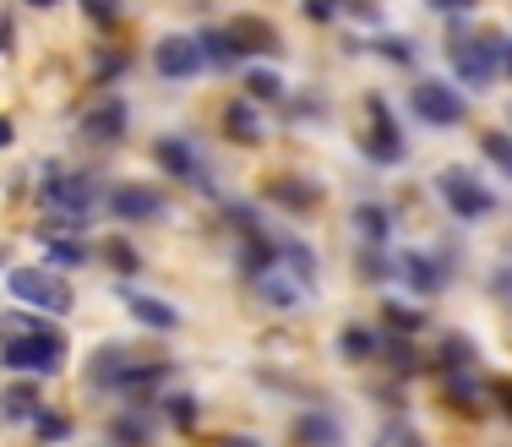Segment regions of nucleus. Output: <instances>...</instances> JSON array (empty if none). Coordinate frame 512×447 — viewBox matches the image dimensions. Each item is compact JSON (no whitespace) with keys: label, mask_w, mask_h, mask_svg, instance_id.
Wrapping results in <instances>:
<instances>
[{"label":"nucleus","mask_w":512,"mask_h":447,"mask_svg":"<svg viewBox=\"0 0 512 447\" xmlns=\"http://www.w3.org/2000/svg\"><path fill=\"white\" fill-rule=\"evenodd\" d=\"M480 153L496 164V175L512 180V137H507V131H485V137H480Z\"/></svg>","instance_id":"27"},{"label":"nucleus","mask_w":512,"mask_h":447,"mask_svg":"<svg viewBox=\"0 0 512 447\" xmlns=\"http://www.w3.org/2000/svg\"><path fill=\"white\" fill-rule=\"evenodd\" d=\"M436 197L453 208V219L463 224H474V219H485V213L496 208V191L485 186V180H474L463 164H447L442 175H436Z\"/></svg>","instance_id":"5"},{"label":"nucleus","mask_w":512,"mask_h":447,"mask_svg":"<svg viewBox=\"0 0 512 447\" xmlns=\"http://www.w3.org/2000/svg\"><path fill=\"white\" fill-rule=\"evenodd\" d=\"M284 77H278V71L273 66H251V77H246V99L251 104H278V99H284Z\"/></svg>","instance_id":"26"},{"label":"nucleus","mask_w":512,"mask_h":447,"mask_svg":"<svg viewBox=\"0 0 512 447\" xmlns=\"http://www.w3.org/2000/svg\"><path fill=\"white\" fill-rule=\"evenodd\" d=\"M153 159H158V169H164L169 180H186V186H197V191H213L207 164H202V153L191 148V137H158L153 142Z\"/></svg>","instance_id":"9"},{"label":"nucleus","mask_w":512,"mask_h":447,"mask_svg":"<svg viewBox=\"0 0 512 447\" xmlns=\"http://www.w3.org/2000/svg\"><path fill=\"white\" fill-rule=\"evenodd\" d=\"M431 11H442V17H463V11H474L480 0H425Z\"/></svg>","instance_id":"37"},{"label":"nucleus","mask_w":512,"mask_h":447,"mask_svg":"<svg viewBox=\"0 0 512 447\" xmlns=\"http://www.w3.org/2000/svg\"><path fill=\"white\" fill-rule=\"evenodd\" d=\"M447 398H453L458 409H480V398H485V388L469 377V371H447Z\"/></svg>","instance_id":"28"},{"label":"nucleus","mask_w":512,"mask_h":447,"mask_svg":"<svg viewBox=\"0 0 512 447\" xmlns=\"http://www.w3.org/2000/svg\"><path fill=\"white\" fill-rule=\"evenodd\" d=\"M153 71H158V77H169V82L197 77V71H202V44H197V39H186V33H169V39H158Z\"/></svg>","instance_id":"12"},{"label":"nucleus","mask_w":512,"mask_h":447,"mask_svg":"<svg viewBox=\"0 0 512 447\" xmlns=\"http://www.w3.org/2000/svg\"><path fill=\"white\" fill-rule=\"evenodd\" d=\"M229 33H235L240 55H284V39H278V28L267 17H240L229 22Z\"/></svg>","instance_id":"16"},{"label":"nucleus","mask_w":512,"mask_h":447,"mask_svg":"<svg viewBox=\"0 0 512 447\" xmlns=\"http://www.w3.org/2000/svg\"><path fill=\"white\" fill-rule=\"evenodd\" d=\"M365 115H371V131H365V153H371L376 164H404L409 159V142H404V131H398V120L393 110H387V99H365Z\"/></svg>","instance_id":"8"},{"label":"nucleus","mask_w":512,"mask_h":447,"mask_svg":"<svg viewBox=\"0 0 512 447\" xmlns=\"http://www.w3.org/2000/svg\"><path fill=\"white\" fill-rule=\"evenodd\" d=\"M39 197H44V208H50V219H71V224L88 229L93 208H99V180L50 164V169H44V180H39Z\"/></svg>","instance_id":"3"},{"label":"nucleus","mask_w":512,"mask_h":447,"mask_svg":"<svg viewBox=\"0 0 512 447\" xmlns=\"http://www.w3.org/2000/svg\"><path fill=\"white\" fill-rule=\"evenodd\" d=\"M278 268H289L300 284H316V257H311V246H300V240H289V235H278Z\"/></svg>","instance_id":"23"},{"label":"nucleus","mask_w":512,"mask_h":447,"mask_svg":"<svg viewBox=\"0 0 512 447\" xmlns=\"http://www.w3.org/2000/svg\"><path fill=\"white\" fill-rule=\"evenodd\" d=\"M126 126H131L126 99H99L93 110H82V120H77V137H82V142H99V148H109V142H120V137H126Z\"/></svg>","instance_id":"11"},{"label":"nucleus","mask_w":512,"mask_h":447,"mask_svg":"<svg viewBox=\"0 0 512 447\" xmlns=\"http://www.w3.org/2000/svg\"><path fill=\"white\" fill-rule=\"evenodd\" d=\"M409 104H414V115L425 120V126H463V115H469V99L453 88V82H420V88L409 93Z\"/></svg>","instance_id":"7"},{"label":"nucleus","mask_w":512,"mask_h":447,"mask_svg":"<svg viewBox=\"0 0 512 447\" xmlns=\"http://www.w3.org/2000/svg\"><path fill=\"white\" fill-rule=\"evenodd\" d=\"M33 431H39V442H66L71 437V420L55 415V409H39V415H33Z\"/></svg>","instance_id":"32"},{"label":"nucleus","mask_w":512,"mask_h":447,"mask_svg":"<svg viewBox=\"0 0 512 447\" xmlns=\"http://www.w3.org/2000/svg\"><path fill=\"white\" fill-rule=\"evenodd\" d=\"M120 300H126V311L142 322V328H153V333H169V328H180V311L169 306V300H158V295H142V289H126V284H120Z\"/></svg>","instance_id":"13"},{"label":"nucleus","mask_w":512,"mask_h":447,"mask_svg":"<svg viewBox=\"0 0 512 447\" xmlns=\"http://www.w3.org/2000/svg\"><path fill=\"white\" fill-rule=\"evenodd\" d=\"M382 317H387V328H393V333H404V338L425 328V317H420L414 306H404V300H387V306H382Z\"/></svg>","instance_id":"30"},{"label":"nucleus","mask_w":512,"mask_h":447,"mask_svg":"<svg viewBox=\"0 0 512 447\" xmlns=\"http://www.w3.org/2000/svg\"><path fill=\"white\" fill-rule=\"evenodd\" d=\"M256 295L267 300L273 311H300V279L289 268H267V273H256Z\"/></svg>","instance_id":"17"},{"label":"nucleus","mask_w":512,"mask_h":447,"mask_svg":"<svg viewBox=\"0 0 512 447\" xmlns=\"http://www.w3.org/2000/svg\"><path fill=\"white\" fill-rule=\"evenodd\" d=\"M44 409V398H39V377H17L6 393H0V415L6 420H33Z\"/></svg>","instance_id":"20"},{"label":"nucleus","mask_w":512,"mask_h":447,"mask_svg":"<svg viewBox=\"0 0 512 447\" xmlns=\"http://www.w3.org/2000/svg\"><path fill=\"white\" fill-rule=\"evenodd\" d=\"M104 202H109V213H115L120 224H153V219L169 213L164 191H153V186H115Z\"/></svg>","instance_id":"10"},{"label":"nucleus","mask_w":512,"mask_h":447,"mask_svg":"<svg viewBox=\"0 0 512 447\" xmlns=\"http://www.w3.org/2000/svg\"><path fill=\"white\" fill-rule=\"evenodd\" d=\"M224 447H262V442H256V437H229Z\"/></svg>","instance_id":"42"},{"label":"nucleus","mask_w":512,"mask_h":447,"mask_svg":"<svg viewBox=\"0 0 512 447\" xmlns=\"http://www.w3.org/2000/svg\"><path fill=\"white\" fill-rule=\"evenodd\" d=\"M104 262L115 273H137V251H131L126 240H104Z\"/></svg>","instance_id":"33"},{"label":"nucleus","mask_w":512,"mask_h":447,"mask_svg":"<svg viewBox=\"0 0 512 447\" xmlns=\"http://www.w3.org/2000/svg\"><path fill=\"white\" fill-rule=\"evenodd\" d=\"M82 6H88V17L99 22V28H115L120 22V0H82Z\"/></svg>","instance_id":"35"},{"label":"nucleus","mask_w":512,"mask_h":447,"mask_svg":"<svg viewBox=\"0 0 512 447\" xmlns=\"http://www.w3.org/2000/svg\"><path fill=\"white\" fill-rule=\"evenodd\" d=\"M306 17L311 22H333V0H306Z\"/></svg>","instance_id":"38"},{"label":"nucleus","mask_w":512,"mask_h":447,"mask_svg":"<svg viewBox=\"0 0 512 447\" xmlns=\"http://www.w3.org/2000/svg\"><path fill=\"white\" fill-rule=\"evenodd\" d=\"M376 50H382L387 60H393V66H409V60H414V44H409V39H382Z\"/></svg>","instance_id":"36"},{"label":"nucleus","mask_w":512,"mask_h":447,"mask_svg":"<svg viewBox=\"0 0 512 447\" xmlns=\"http://www.w3.org/2000/svg\"><path fill=\"white\" fill-rule=\"evenodd\" d=\"M164 377H169L164 360H153L148 349H137V344H104L99 355L88 360V382H93V388H104L115 398H131V404L148 398Z\"/></svg>","instance_id":"2"},{"label":"nucleus","mask_w":512,"mask_h":447,"mask_svg":"<svg viewBox=\"0 0 512 447\" xmlns=\"http://www.w3.org/2000/svg\"><path fill=\"white\" fill-rule=\"evenodd\" d=\"M496 295H502L507 306H512V273H496Z\"/></svg>","instance_id":"39"},{"label":"nucleus","mask_w":512,"mask_h":447,"mask_svg":"<svg viewBox=\"0 0 512 447\" xmlns=\"http://www.w3.org/2000/svg\"><path fill=\"white\" fill-rule=\"evenodd\" d=\"M148 437H153V426H148V415H137V409L109 420V442L115 447H148Z\"/></svg>","instance_id":"25"},{"label":"nucleus","mask_w":512,"mask_h":447,"mask_svg":"<svg viewBox=\"0 0 512 447\" xmlns=\"http://www.w3.org/2000/svg\"><path fill=\"white\" fill-rule=\"evenodd\" d=\"M398 279H404L414 295H436V289L447 284V268L436 257H425V251H404V257H398Z\"/></svg>","instance_id":"14"},{"label":"nucleus","mask_w":512,"mask_h":447,"mask_svg":"<svg viewBox=\"0 0 512 447\" xmlns=\"http://www.w3.org/2000/svg\"><path fill=\"white\" fill-rule=\"evenodd\" d=\"M224 137H229V142H240V148H251V142H262V137H267V126H262V110H256L251 99H235V104H224Z\"/></svg>","instance_id":"18"},{"label":"nucleus","mask_w":512,"mask_h":447,"mask_svg":"<svg viewBox=\"0 0 512 447\" xmlns=\"http://www.w3.org/2000/svg\"><path fill=\"white\" fill-rule=\"evenodd\" d=\"M6 289H11V300H22L28 311H44V317H66V311L77 306L71 284L60 279L55 268H11Z\"/></svg>","instance_id":"4"},{"label":"nucleus","mask_w":512,"mask_h":447,"mask_svg":"<svg viewBox=\"0 0 512 447\" xmlns=\"http://www.w3.org/2000/svg\"><path fill=\"white\" fill-rule=\"evenodd\" d=\"M502 71H507V77H512V39L502 44Z\"/></svg>","instance_id":"43"},{"label":"nucleus","mask_w":512,"mask_h":447,"mask_svg":"<svg viewBox=\"0 0 512 447\" xmlns=\"http://www.w3.org/2000/svg\"><path fill=\"white\" fill-rule=\"evenodd\" d=\"M164 415H169V420H175V426H180V431H186V426H191V420H197V404H191V398H186V393H169V404H164Z\"/></svg>","instance_id":"34"},{"label":"nucleus","mask_w":512,"mask_h":447,"mask_svg":"<svg viewBox=\"0 0 512 447\" xmlns=\"http://www.w3.org/2000/svg\"><path fill=\"white\" fill-rule=\"evenodd\" d=\"M11 142H17V137H11V120L0 115V148H11Z\"/></svg>","instance_id":"40"},{"label":"nucleus","mask_w":512,"mask_h":447,"mask_svg":"<svg viewBox=\"0 0 512 447\" xmlns=\"http://www.w3.org/2000/svg\"><path fill=\"white\" fill-rule=\"evenodd\" d=\"M93 251L82 246V235H71V240H60V235H44V268H82V262H88Z\"/></svg>","instance_id":"22"},{"label":"nucleus","mask_w":512,"mask_h":447,"mask_svg":"<svg viewBox=\"0 0 512 447\" xmlns=\"http://www.w3.org/2000/svg\"><path fill=\"white\" fill-rule=\"evenodd\" d=\"M355 229L371 240V246H387V235H393V213H387L382 202H360V208H355Z\"/></svg>","instance_id":"24"},{"label":"nucleus","mask_w":512,"mask_h":447,"mask_svg":"<svg viewBox=\"0 0 512 447\" xmlns=\"http://www.w3.org/2000/svg\"><path fill=\"white\" fill-rule=\"evenodd\" d=\"M6 50H11V22L0 17V55H6Z\"/></svg>","instance_id":"41"},{"label":"nucleus","mask_w":512,"mask_h":447,"mask_svg":"<svg viewBox=\"0 0 512 447\" xmlns=\"http://www.w3.org/2000/svg\"><path fill=\"white\" fill-rule=\"evenodd\" d=\"M0 366L17 377H55L66 366V333L44 311H0Z\"/></svg>","instance_id":"1"},{"label":"nucleus","mask_w":512,"mask_h":447,"mask_svg":"<svg viewBox=\"0 0 512 447\" xmlns=\"http://www.w3.org/2000/svg\"><path fill=\"white\" fill-rule=\"evenodd\" d=\"M502 44L507 39H496V33H480V39H463L458 44V50H453V71H458L463 88H474V93L491 88L496 71H502Z\"/></svg>","instance_id":"6"},{"label":"nucleus","mask_w":512,"mask_h":447,"mask_svg":"<svg viewBox=\"0 0 512 447\" xmlns=\"http://www.w3.org/2000/svg\"><path fill=\"white\" fill-rule=\"evenodd\" d=\"M474 355H480V349H474L463 333H453V338L442 344V366H447V371H469V366H474Z\"/></svg>","instance_id":"31"},{"label":"nucleus","mask_w":512,"mask_h":447,"mask_svg":"<svg viewBox=\"0 0 512 447\" xmlns=\"http://www.w3.org/2000/svg\"><path fill=\"white\" fill-rule=\"evenodd\" d=\"M28 6H39V11H44V6H60V0H28Z\"/></svg>","instance_id":"44"},{"label":"nucleus","mask_w":512,"mask_h":447,"mask_svg":"<svg viewBox=\"0 0 512 447\" xmlns=\"http://www.w3.org/2000/svg\"><path fill=\"white\" fill-rule=\"evenodd\" d=\"M197 44H202V66H213V71H235L240 60H246L229 28H202V33H197Z\"/></svg>","instance_id":"19"},{"label":"nucleus","mask_w":512,"mask_h":447,"mask_svg":"<svg viewBox=\"0 0 512 447\" xmlns=\"http://www.w3.org/2000/svg\"><path fill=\"white\" fill-rule=\"evenodd\" d=\"M267 202H278V208H289V213H311L316 202H322V186H316V180H300V175H273L267 180Z\"/></svg>","instance_id":"15"},{"label":"nucleus","mask_w":512,"mask_h":447,"mask_svg":"<svg viewBox=\"0 0 512 447\" xmlns=\"http://www.w3.org/2000/svg\"><path fill=\"white\" fill-rule=\"evenodd\" d=\"M295 442L300 447H338L344 442V426L333 415H300L295 420Z\"/></svg>","instance_id":"21"},{"label":"nucleus","mask_w":512,"mask_h":447,"mask_svg":"<svg viewBox=\"0 0 512 447\" xmlns=\"http://www.w3.org/2000/svg\"><path fill=\"white\" fill-rule=\"evenodd\" d=\"M338 355L344 360H371L376 355V333L371 328H344L338 333Z\"/></svg>","instance_id":"29"}]
</instances>
